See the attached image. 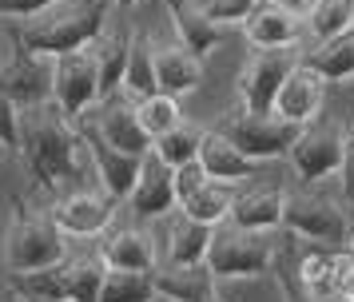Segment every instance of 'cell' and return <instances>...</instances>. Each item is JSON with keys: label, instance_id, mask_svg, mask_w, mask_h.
<instances>
[{"label": "cell", "instance_id": "cell-1", "mask_svg": "<svg viewBox=\"0 0 354 302\" xmlns=\"http://www.w3.org/2000/svg\"><path fill=\"white\" fill-rule=\"evenodd\" d=\"M20 159L32 175V183L48 195H64V187H80V179L88 175L92 159L84 163V135L72 127L68 115L56 100H40L20 108Z\"/></svg>", "mask_w": 354, "mask_h": 302}, {"label": "cell", "instance_id": "cell-2", "mask_svg": "<svg viewBox=\"0 0 354 302\" xmlns=\"http://www.w3.org/2000/svg\"><path fill=\"white\" fill-rule=\"evenodd\" d=\"M108 8H112V0H56L44 12L24 16L12 40L36 56L56 60L60 52H76V48L92 44L100 28L108 24Z\"/></svg>", "mask_w": 354, "mask_h": 302}, {"label": "cell", "instance_id": "cell-3", "mask_svg": "<svg viewBox=\"0 0 354 302\" xmlns=\"http://www.w3.org/2000/svg\"><path fill=\"white\" fill-rule=\"evenodd\" d=\"M104 274H108V263L100 254H84L44 270L8 274V290L24 302H100Z\"/></svg>", "mask_w": 354, "mask_h": 302}, {"label": "cell", "instance_id": "cell-4", "mask_svg": "<svg viewBox=\"0 0 354 302\" xmlns=\"http://www.w3.org/2000/svg\"><path fill=\"white\" fill-rule=\"evenodd\" d=\"M279 263V238L274 231H251L239 223H219L211 235V251H207V267L219 279H259L274 270Z\"/></svg>", "mask_w": 354, "mask_h": 302}, {"label": "cell", "instance_id": "cell-5", "mask_svg": "<svg viewBox=\"0 0 354 302\" xmlns=\"http://www.w3.org/2000/svg\"><path fill=\"white\" fill-rule=\"evenodd\" d=\"M283 227L290 235L306 238L315 247H346L351 238V219H346V203L322 191V183H306V191H290L287 211H283Z\"/></svg>", "mask_w": 354, "mask_h": 302}, {"label": "cell", "instance_id": "cell-6", "mask_svg": "<svg viewBox=\"0 0 354 302\" xmlns=\"http://www.w3.org/2000/svg\"><path fill=\"white\" fill-rule=\"evenodd\" d=\"M64 231L56 227L52 215H24L8 223V235H4V267L8 274H24V270H44L56 267L68 258V243Z\"/></svg>", "mask_w": 354, "mask_h": 302}, {"label": "cell", "instance_id": "cell-7", "mask_svg": "<svg viewBox=\"0 0 354 302\" xmlns=\"http://www.w3.org/2000/svg\"><path fill=\"white\" fill-rule=\"evenodd\" d=\"M219 131H223L239 151H247L251 159L271 163V159L290 155V147H295V140H299L303 127L290 124V120H283V115H274V111H247V108H239V111H231L223 124H219Z\"/></svg>", "mask_w": 354, "mask_h": 302}, {"label": "cell", "instance_id": "cell-8", "mask_svg": "<svg viewBox=\"0 0 354 302\" xmlns=\"http://www.w3.org/2000/svg\"><path fill=\"white\" fill-rule=\"evenodd\" d=\"M303 60V48H251V56L243 60L239 72V100L247 111H274L279 88L287 84V76L295 72V64Z\"/></svg>", "mask_w": 354, "mask_h": 302}, {"label": "cell", "instance_id": "cell-9", "mask_svg": "<svg viewBox=\"0 0 354 302\" xmlns=\"http://www.w3.org/2000/svg\"><path fill=\"white\" fill-rule=\"evenodd\" d=\"M52 100L72 115L80 120L88 108H96L104 100V88H100V64L92 48H76V52H60L52 60Z\"/></svg>", "mask_w": 354, "mask_h": 302}, {"label": "cell", "instance_id": "cell-10", "mask_svg": "<svg viewBox=\"0 0 354 302\" xmlns=\"http://www.w3.org/2000/svg\"><path fill=\"white\" fill-rule=\"evenodd\" d=\"M342 155H346V131L338 124H306L299 140L290 147V167L303 183H322L342 171Z\"/></svg>", "mask_w": 354, "mask_h": 302}, {"label": "cell", "instance_id": "cell-11", "mask_svg": "<svg viewBox=\"0 0 354 302\" xmlns=\"http://www.w3.org/2000/svg\"><path fill=\"white\" fill-rule=\"evenodd\" d=\"M80 120H88V124L96 127L104 140L112 143V147H120V151H131V155H147L151 151V135H147L144 120H140V108H136V100L124 92L115 95H104L96 108H88L80 115Z\"/></svg>", "mask_w": 354, "mask_h": 302}, {"label": "cell", "instance_id": "cell-12", "mask_svg": "<svg viewBox=\"0 0 354 302\" xmlns=\"http://www.w3.org/2000/svg\"><path fill=\"white\" fill-rule=\"evenodd\" d=\"M80 135H84V147H88V159H92V175L100 179V187L108 191L115 203L120 199L128 203L131 187L140 179V167H144V155H131V151L112 147L88 120H80Z\"/></svg>", "mask_w": 354, "mask_h": 302}, {"label": "cell", "instance_id": "cell-13", "mask_svg": "<svg viewBox=\"0 0 354 302\" xmlns=\"http://www.w3.org/2000/svg\"><path fill=\"white\" fill-rule=\"evenodd\" d=\"M112 215H115V199L108 191L96 195V191H88V187H76V191H64V195L52 203V219H56V227H60L68 238L104 235V231L112 227Z\"/></svg>", "mask_w": 354, "mask_h": 302}, {"label": "cell", "instance_id": "cell-14", "mask_svg": "<svg viewBox=\"0 0 354 302\" xmlns=\"http://www.w3.org/2000/svg\"><path fill=\"white\" fill-rule=\"evenodd\" d=\"M0 92L12 95L20 108L52 100V60L17 44V52L0 64Z\"/></svg>", "mask_w": 354, "mask_h": 302}, {"label": "cell", "instance_id": "cell-15", "mask_svg": "<svg viewBox=\"0 0 354 302\" xmlns=\"http://www.w3.org/2000/svg\"><path fill=\"white\" fill-rule=\"evenodd\" d=\"M128 207L131 215L140 219H163L179 207V195H176V167H167L156 151L144 155V167H140V179L128 195Z\"/></svg>", "mask_w": 354, "mask_h": 302}, {"label": "cell", "instance_id": "cell-16", "mask_svg": "<svg viewBox=\"0 0 354 302\" xmlns=\"http://www.w3.org/2000/svg\"><path fill=\"white\" fill-rule=\"evenodd\" d=\"M326 108V76H319L306 60L295 64V72L287 76V84L279 88V100H274V115H283L290 124H315Z\"/></svg>", "mask_w": 354, "mask_h": 302}, {"label": "cell", "instance_id": "cell-17", "mask_svg": "<svg viewBox=\"0 0 354 302\" xmlns=\"http://www.w3.org/2000/svg\"><path fill=\"white\" fill-rule=\"evenodd\" d=\"M211 235H215V227L192 219L187 211L163 215V231L156 235L160 263H207Z\"/></svg>", "mask_w": 354, "mask_h": 302}, {"label": "cell", "instance_id": "cell-18", "mask_svg": "<svg viewBox=\"0 0 354 302\" xmlns=\"http://www.w3.org/2000/svg\"><path fill=\"white\" fill-rule=\"evenodd\" d=\"M151 279L167 302H219V274L207 263H156Z\"/></svg>", "mask_w": 354, "mask_h": 302}, {"label": "cell", "instance_id": "cell-19", "mask_svg": "<svg viewBox=\"0 0 354 302\" xmlns=\"http://www.w3.org/2000/svg\"><path fill=\"white\" fill-rule=\"evenodd\" d=\"M167 4V16H171V24H176V36L183 48H192L199 60H207L215 48L223 44V24L219 20H211L207 8L199 4V0H163Z\"/></svg>", "mask_w": 354, "mask_h": 302}, {"label": "cell", "instance_id": "cell-20", "mask_svg": "<svg viewBox=\"0 0 354 302\" xmlns=\"http://www.w3.org/2000/svg\"><path fill=\"white\" fill-rule=\"evenodd\" d=\"M239 28L251 40V48H287V44H299L303 20L295 12H287L283 4H274V0H259Z\"/></svg>", "mask_w": 354, "mask_h": 302}, {"label": "cell", "instance_id": "cell-21", "mask_svg": "<svg viewBox=\"0 0 354 302\" xmlns=\"http://www.w3.org/2000/svg\"><path fill=\"white\" fill-rule=\"evenodd\" d=\"M287 211V191L267 183V187H243L231 207V223L251 227V231H279Z\"/></svg>", "mask_w": 354, "mask_h": 302}, {"label": "cell", "instance_id": "cell-22", "mask_svg": "<svg viewBox=\"0 0 354 302\" xmlns=\"http://www.w3.org/2000/svg\"><path fill=\"white\" fill-rule=\"evenodd\" d=\"M199 163L207 167L211 179H223V183H243V179H251L255 167H259V159H251L247 151H239V147L227 140L219 127L203 131V143H199Z\"/></svg>", "mask_w": 354, "mask_h": 302}, {"label": "cell", "instance_id": "cell-23", "mask_svg": "<svg viewBox=\"0 0 354 302\" xmlns=\"http://www.w3.org/2000/svg\"><path fill=\"white\" fill-rule=\"evenodd\" d=\"M100 258L108 267H120V270H156L160 251H156V238L144 235L140 227H120L112 235H104Z\"/></svg>", "mask_w": 354, "mask_h": 302}, {"label": "cell", "instance_id": "cell-24", "mask_svg": "<svg viewBox=\"0 0 354 302\" xmlns=\"http://www.w3.org/2000/svg\"><path fill=\"white\" fill-rule=\"evenodd\" d=\"M156 79L167 95H192L203 79V60L183 44H156Z\"/></svg>", "mask_w": 354, "mask_h": 302}, {"label": "cell", "instance_id": "cell-25", "mask_svg": "<svg viewBox=\"0 0 354 302\" xmlns=\"http://www.w3.org/2000/svg\"><path fill=\"white\" fill-rule=\"evenodd\" d=\"M131 40L136 32L128 28H115V24H104L100 36L92 40V52H96V64H100V88L104 95H115L120 84H124V72H128V56H131Z\"/></svg>", "mask_w": 354, "mask_h": 302}, {"label": "cell", "instance_id": "cell-26", "mask_svg": "<svg viewBox=\"0 0 354 302\" xmlns=\"http://www.w3.org/2000/svg\"><path fill=\"white\" fill-rule=\"evenodd\" d=\"M303 60L319 76H326V84H346V79H354V32L319 40L310 52H303Z\"/></svg>", "mask_w": 354, "mask_h": 302}, {"label": "cell", "instance_id": "cell-27", "mask_svg": "<svg viewBox=\"0 0 354 302\" xmlns=\"http://www.w3.org/2000/svg\"><path fill=\"white\" fill-rule=\"evenodd\" d=\"M239 183H223V179H207L203 187L195 191V195H187L183 203H179V211H187L192 219L199 223H211V227H219V223L231 219V207H235V195H239Z\"/></svg>", "mask_w": 354, "mask_h": 302}, {"label": "cell", "instance_id": "cell-28", "mask_svg": "<svg viewBox=\"0 0 354 302\" xmlns=\"http://www.w3.org/2000/svg\"><path fill=\"white\" fill-rule=\"evenodd\" d=\"M120 92L131 95V100H147V95L160 92V79H156V44L136 32L131 40V56H128V72H124V84Z\"/></svg>", "mask_w": 354, "mask_h": 302}, {"label": "cell", "instance_id": "cell-29", "mask_svg": "<svg viewBox=\"0 0 354 302\" xmlns=\"http://www.w3.org/2000/svg\"><path fill=\"white\" fill-rule=\"evenodd\" d=\"M156 299H160V290H156L151 270L108 267L104 286H100V302H156Z\"/></svg>", "mask_w": 354, "mask_h": 302}, {"label": "cell", "instance_id": "cell-30", "mask_svg": "<svg viewBox=\"0 0 354 302\" xmlns=\"http://www.w3.org/2000/svg\"><path fill=\"white\" fill-rule=\"evenodd\" d=\"M199 143H203V127L195 124H176L171 131H163L160 140L151 143V151L167 163V167H183V163H192V159H199Z\"/></svg>", "mask_w": 354, "mask_h": 302}, {"label": "cell", "instance_id": "cell-31", "mask_svg": "<svg viewBox=\"0 0 354 302\" xmlns=\"http://www.w3.org/2000/svg\"><path fill=\"white\" fill-rule=\"evenodd\" d=\"M310 24V40H330L342 32H354V0H319L315 12L306 16Z\"/></svg>", "mask_w": 354, "mask_h": 302}, {"label": "cell", "instance_id": "cell-32", "mask_svg": "<svg viewBox=\"0 0 354 302\" xmlns=\"http://www.w3.org/2000/svg\"><path fill=\"white\" fill-rule=\"evenodd\" d=\"M140 108V120H144L147 135L160 140L163 131H171L176 124H183V111H179V95H167V92H156L147 100H136Z\"/></svg>", "mask_w": 354, "mask_h": 302}, {"label": "cell", "instance_id": "cell-33", "mask_svg": "<svg viewBox=\"0 0 354 302\" xmlns=\"http://www.w3.org/2000/svg\"><path fill=\"white\" fill-rule=\"evenodd\" d=\"M330 286H335L346 302L354 299V251L351 247L330 251Z\"/></svg>", "mask_w": 354, "mask_h": 302}, {"label": "cell", "instance_id": "cell-34", "mask_svg": "<svg viewBox=\"0 0 354 302\" xmlns=\"http://www.w3.org/2000/svg\"><path fill=\"white\" fill-rule=\"evenodd\" d=\"M203 8H207L211 20H219V24H243L247 16H251V8H255L259 0H199Z\"/></svg>", "mask_w": 354, "mask_h": 302}, {"label": "cell", "instance_id": "cell-35", "mask_svg": "<svg viewBox=\"0 0 354 302\" xmlns=\"http://www.w3.org/2000/svg\"><path fill=\"white\" fill-rule=\"evenodd\" d=\"M0 143H4V151L20 147V104L4 92H0Z\"/></svg>", "mask_w": 354, "mask_h": 302}, {"label": "cell", "instance_id": "cell-36", "mask_svg": "<svg viewBox=\"0 0 354 302\" xmlns=\"http://www.w3.org/2000/svg\"><path fill=\"white\" fill-rule=\"evenodd\" d=\"M211 175H207V167L199 163V159H192V163H183V167H176V195H179V203L187 199V195H195V191L207 183Z\"/></svg>", "mask_w": 354, "mask_h": 302}, {"label": "cell", "instance_id": "cell-37", "mask_svg": "<svg viewBox=\"0 0 354 302\" xmlns=\"http://www.w3.org/2000/svg\"><path fill=\"white\" fill-rule=\"evenodd\" d=\"M279 290H283V302H322V299H315V294H306V290H303V283H299L295 267L279 270Z\"/></svg>", "mask_w": 354, "mask_h": 302}, {"label": "cell", "instance_id": "cell-38", "mask_svg": "<svg viewBox=\"0 0 354 302\" xmlns=\"http://www.w3.org/2000/svg\"><path fill=\"white\" fill-rule=\"evenodd\" d=\"M48 4H56V0H0V16H12V20H24V16L44 12Z\"/></svg>", "mask_w": 354, "mask_h": 302}, {"label": "cell", "instance_id": "cell-39", "mask_svg": "<svg viewBox=\"0 0 354 302\" xmlns=\"http://www.w3.org/2000/svg\"><path fill=\"white\" fill-rule=\"evenodd\" d=\"M338 179H342V195L354 203V131L346 135V155H342V171H338Z\"/></svg>", "mask_w": 354, "mask_h": 302}, {"label": "cell", "instance_id": "cell-40", "mask_svg": "<svg viewBox=\"0 0 354 302\" xmlns=\"http://www.w3.org/2000/svg\"><path fill=\"white\" fill-rule=\"evenodd\" d=\"M274 4H283L287 12H295L299 20H306V16L315 12V4H319V0H274Z\"/></svg>", "mask_w": 354, "mask_h": 302}, {"label": "cell", "instance_id": "cell-41", "mask_svg": "<svg viewBox=\"0 0 354 302\" xmlns=\"http://www.w3.org/2000/svg\"><path fill=\"white\" fill-rule=\"evenodd\" d=\"M131 4H140V0H112V8H131Z\"/></svg>", "mask_w": 354, "mask_h": 302}, {"label": "cell", "instance_id": "cell-42", "mask_svg": "<svg viewBox=\"0 0 354 302\" xmlns=\"http://www.w3.org/2000/svg\"><path fill=\"white\" fill-rule=\"evenodd\" d=\"M346 247H351V251H354V227H351V238H346Z\"/></svg>", "mask_w": 354, "mask_h": 302}, {"label": "cell", "instance_id": "cell-43", "mask_svg": "<svg viewBox=\"0 0 354 302\" xmlns=\"http://www.w3.org/2000/svg\"><path fill=\"white\" fill-rule=\"evenodd\" d=\"M0 151H4V143H0Z\"/></svg>", "mask_w": 354, "mask_h": 302}, {"label": "cell", "instance_id": "cell-44", "mask_svg": "<svg viewBox=\"0 0 354 302\" xmlns=\"http://www.w3.org/2000/svg\"><path fill=\"white\" fill-rule=\"evenodd\" d=\"M351 302H354V299H351Z\"/></svg>", "mask_w": 354, "mask_h": 302}]
</instances>
